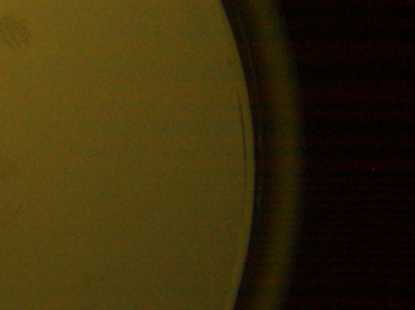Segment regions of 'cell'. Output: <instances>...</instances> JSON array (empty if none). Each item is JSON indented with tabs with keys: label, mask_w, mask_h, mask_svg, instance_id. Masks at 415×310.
<instances>
[{
	"label": "cell",
	"mask_w": 415,
	"mask_h": 310,
	"mask_svg": "<svg viewBox=\"0 0 415 310\" xmlns=\"http://www.w3.org/2000/svg\"><path fill=\"white\" fill-rule=\"evenodd\" d=\"M0 36L10 45H23L31 39V34L25 21L11 15L0 21Z\"/></svg>",
	"instance_id": "6da1fadb"
}]
</instances>
